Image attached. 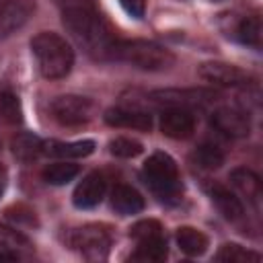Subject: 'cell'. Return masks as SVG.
Segmentation results:
<instances>
[{
    "label": "cell",
    "instance_id": "cell-1",
    "mask_svg": "<svg viewBox=\"0 0 263 263\" xmlns=\"http://www.w3.org/2000/svg\"><path fill=\"white\" fill-rule=\"evenodd\" d=\"M66 29L97 58L107 60L109 47L117 39L109 23L101 16L92 0H58Z\"/></svg>",
    "mask_w": 263,
    "mask_h": 263
},
{
    "label": "cell",
    "instance_id": "cell-2",
    "mask_svg": "<svg viewBox=\"0 0 263 263\" xmlns=\"http://www.w3.org/2000/svg\"><path fill=\"white\" fill-rule=\"evenodd\" d=\"M31 51L37 60L39 72L49 80L68 76L74 66V49L62 35L53 31L37 33L31 39Z\"/></svg>",
    "mask_w": 263,
    "mask_h": 263
},
{
    "label": "cell",
    "instance_id": "cell-3",
    "mask_svg": "<svg viewBox=\"0 0 263 263\" xmlns=\"http://www.w3.org/2000/svg\"><path fill=\"white\" fill-rule=\"evenodd\" d=\"M107 60L125 62L150 72H160L175 64V55L166 47L146 39H115L109 47Z\"/></svg>",
    "mask_w": 263,
    "mask_h": 263
},
{
    "label": "cell",
    "instance_id": "cell-4",
    "mask_svg": "<svg viewBox=\"0 0 263 263\" xmlns=\"http://www.w3.org/2000/svg\"><path fill=\"white\" fill-rule=\"evenodd\" d=\"M142 177L146 185L152 189V193L166 203H175L181 197V177L177 162L166 152H154L148 156L142 168Z\"/></svg>",
    "mask_w": 263,
    "mask_h": 263
},
{
    "label": "cell",
    "instance_id": "cell-5",
    "mask_svg": "<svg viewBox=\"0 0 263 263\" xmlns=\"http://www.w3.org/2000/svg\"><path fill=\"white\" fill-rule=\"evenodd\" d=\"M68 242H70L72 249L80 251L84 259L101 261L109 255L111 234L99 224H86V226H80V228L72 230L70 236H68Z\"/></svg>",
    "mask_w": 263,
    "mask_h": 263
},
{
    "label": "cell",
    "instance_id": "cell-6",
    "mask_svg": "<svg viewBox=\"0 0 263 263\" xmlns=\"http://www.w3.org/2000/svg\"><path fill=\"white\" fill-rule=\"evenodd\" d=\"M51 115L58 123L74 127V125H82L88 123L95 115V103L86 97H78V95H64L53 99L51 103Z\"/></svg>",
    "mask_w": 263,
    "mask_h": 263
},
{
    "label": "cell",
    "instance_id": "cell-7",
    "mask_svg": "<svg viewBox=\"0 0 263 263\" xmlns=\"http://www.w3.org/2000/svg\"><path fill=\"white\" fill-rule=\"evenodd\" d=\"M150 99L156 105L164 107H183V109H195V107H205L218 99L214 90L205 88H164V90H154L150 92Z\"/></svg>",
    "mask_w": 263,
    "mask_h": 263
},
{
    "label": "cell",
    "instance_id": "cell-8",
    "mask_svg": "<svg viewBox=\"0 0 263 263\" xmlns=\"http://www.w3.org/2000/svg\"><path fill=\"white\" fill-rule=\"evenodd\" d=\"M210 121L220 134H224L228 138H245L251 132V119H249L247 111L232 107V105H222V107L214 109Z\"/></svg>",
    "mask_w": 263,
    "mask_h": 263
},
{
    "label": "cell",
    "instance_id": "cell-9",
    "mask_svg": "<svg viewBox=\"0 0 263 263\" xmlns=\"http://www.w3.org/2000/svg\"><path fill=\"white\" fill-rule=\"evenodd\" d=\"M197 74L216 86H224V88H236V86H247L249 84V74L232 64H224V62H205L199 66Z\"/></svg>",
    "mask_w": 263,
    "mask_h": 263
},
{
    "label": "cell",
    "instance_id": "cell-10",
    "mask_svg": "<svg viewBox=\"0 0 263 263\" xmlns=\"http://www.w3.org/2000/svg\"><path fill=\"white\" fill-rule=\"evenodd\" d=\"M35 12L33 0H0V39L16 33Z\"/></svg>",
    "mask_w": 263,
    "mask_h": 263
},
{
    "label": "cell",
    "instance_id": "cell-11",
    "mask_svg": "<svg viewBox=\"0 0 263 263\" xmlns=\"http://www.w3.org/2000/svg\"><path fill=\"white\" fill-rule=\"evenodd\" d=\"M160 132L173 140H185L195 132V115L191 109L166 107L160 115Z\"/></svg>",
    "mask_w": 263,
    "mask_h": 263
},
{
    "label": "cell",
    "instance_id": "cell-12",
    "mask_svg": "<svg viewBox=\"0 0 263 263\" xmlns=\"http://www.w3.org/2000/svg\"><path fill=\"white\" fill-rule=\"evenodd\" d=\"M105 191H107V181H105V175L99 173V171H92L88 173L74 189V195H72V201L76 208L80 210H90L95 205H99L105 197Z\"/></svg>",
    "mask_w": 263,
    "mask_h": 263
},
{
    "label": "cell",
    "instance_id": "cell-13",
    "mask_svg": "<svg viewBox=\"0 0 263 263\" xmlns=\"http://www.w3.org/2000/svg\"><path fill=\"white\" fill-rule=\"evenodd\" d=\"M105 121L113 127H132L148 132L152 127V117L146 111L140 109H127V107H111L105 111Z\"/></svg>",
    "mask_w": 263,
    "mask_h": 263
},
{
    "label": "cell",
    "instance_id": "cell-14",
    "mask_svg": "<svg viewBox=\"0 0 263 263\" xmlns=\"http://www.w3.org/2000/svg\"><path fill=\"white\" fill-rule=\"evenodd\" d=\"M210 197H212V201L216 203V208L220 210V214H222L226 220H230V222L242 220V216H245L242 201H240L230 189H226V187H222V185H212V187H210Z\"/></svg>",
    "mask_w": 263,
    "mask_h": 263
},
{
    "label": "cell",
    "instance_id": "cell-15",
    "mask_svg": "<svg viewBox=\"0 0 263 263\" xmlns=\"http://www.w3.org/2000/svg\"><path fill=\"white\" fill-rule=\"evenodd\" d=\"M92 152H95L92 140H78V142L49 140V142H43V154L58 156V158H84Z\"/></svg>",
    "mask_w": 263,
    "mask_h": 263
},
{
    "label": "cell",
    "instance_id": "cell-16",
    "mask_svg": "<svg viewBox=\"0 0 263 263\" xmlns=\"http://www.w3.org/2000/svg\"><path fill=\"white\" fill-rule=\"evenodd\" d=\"M111 205L121 216H132L144 210V197L129 185H115L111 191Z\"/></svg>",
    "mask_w": 263,
    "mask_h": 263
},
{
    "label": "cell",
    "instance_id": "cell-17",
    "mask_svg": "<svg viewBox=\"0 0 263 263\" xmlns=\"http://www.w3.org/2000/svg\"><path fill=\"white\" fill-rule=\"evenodd\" d=\"M175 238H177L179 249L185 255H189V257H199L208 249V236L201 230L193 228V226H181V228H177Z\"/></svg>",
    "mask_w": 263,
    "mask_h": 263
},
{
    "label": "cell",
    "instance_id": "cell-18",
    "mask_svg": "<svg viewBox=\"0 0 263 263\" xmlns=\"http://www.w3.org/2000/svg\"><path fill=\"white\" fill-rule=\"evenodd\" d=\"M230 183L242 193V195H247V199H251L253 203H257L259 201V197H261V179L251 171V168H247V166H238V168H234L232 173H230Z\"/></svg>",
    "mask_w": 263,
    "mask_h": 263
},
{
    "label": "cell",
    "instance_id": "cell-19",
    "mask_svg": "<svg viewBox=\"0 0 263 263\" xmlns=\"http://www.w3.org/2000/svg\"><path fill=\"white\" fill-rule=\"evenodd\" d=\"M166 255H168L166 236H160V238H150V240H138V247L132 253V261L160 263L166 259Z\"/></svg>",
    "mask_w": 263,
    "mask_h": 263
},
{
    "label": "cell",
    "instance_id": "cell-20",
    "mask_svg": "<svg viewBox=\"0 0 263 263\" xmlns=\"http://www.w3.org/2000/svg\"><path fill=\"white\" fill-rule=\"evenodd\" d=\"M12 154L23 160V162H29V160H35L39 154H43V140L31 132H23V134H16L12 138Z\"/></svg>",
    "mask_w": 263,
    "mask_h": 263
},
{
    "label": "cell",
    "instance_id": "cell-21",
    "mask_svg": "<svg viewBox=\"0 0 263 263\" xmlns=\"http://www.w3.org/2000/svg\"><path fill=\"white\" fill-rule=\"evenodd\" d=\"M21 121H23V107H21L18 95L12 88L2 86L0 88V123L16 125Z\"/></svg>",
    "mask_w": 263,
    "mask_h": 263
},
{
    "label": "cell",
    "instance_id": "cell-22",
    "mask_svg": "<svg viewBox=\"0 0 263 263\" xmlns=\"http://www.w3.org/2000/svg\"><path fill=\"white\" fill-rule=\"evenodd\" d=\"M80 173L78 164H72L68 160H62V162H53V164H47L41 173L43 181L49 183V185H66L70 183L76 175Z\"/></svg>",
    "mask_w": 263,
    "mask_h": 263
},
{
    "label": "cell",
    "instance_id": "cell-23",
    "mask_svg": "<svg viewBox=\"0 0 263 263\" xmlns=\"http://www.w3.org/2000/svg\"><path fill=\"white\" fill-rule=\"evenodd\" d=\"M224 152L220 146L212 144V142H203L201 146H197V150L193 152V160L197 166L205 168V171H216L224 164Z\"/></svg>",
    "mask_w": 263,
    "mask_h": 263
},
{
    "label": "cell",
    "instance_id": "cell-24",
    "mask_svg": "<svg viewBox=\"0 0 263 263\" xmlns=\"http://www.w3.org/2000/svg\"><path fill=\"white\" fill-rule=\"evenodd\" d=\"M216 261H224V263H259L261 255L255 251H249L236 242H226L220 247V251L216 253Z\"/></svg>",
    "mask_w": 263,
    "mask_h": 263
},
{
    "label": "cell",
    "instance_id": "cell-25",
    "mask_svg": "<svg viewBox=\"0 0 263 263\" xmlns=\"http://www.w3.org/2000/svg\"><path fill=\"white\" fill-rule=\"evenodd\" d=\"M236 33H238V39L245 45L261 47V18L259 16H245L238 23Z\"/></svg>",
    "mask_w": 263,
    "mask_h": 263
},
{
    "label": "cell",
    "instance_id": "cell-26",
    "mask_svg": "<svg viewBox=\"0 0 263 263\" xmlns=\"http://www.w3.org/2000/svg\"><path fill=\"white\" fill-rule=\"evenodd\" d=\"M129 236L138 242V240H150V238H160L164 236V230L160 226L158 220H140L129 228Z\"/></svg>",
    "mask_w": 263,
    "mask_h": 263
},
{
    "label": "cell",
    "instance_id": "cell-27",
    "mask_svg": "<svg viewBox=\"0 0 263 263\" xmlns=\"http://www.w3.org/2000/svg\"><path fill=\"white\" fill-rule=\"evenodd\" d=\"M144 146L138 142V140H132V138H115L109 142V152L117 158H136L138 154H142Z\"/></svg>",
    "mask_w": 263,
    "mask_h": 263
},
{
    "label": "cell",
    "instance_id": "cell-28",
    "mask_svg": "<svg viewBox=\"0 0 263 263\" xmlns=\"http://www.w3.org/2000/svg\"><path fill=\"white\" fill-rule=\"evenodd\" d=\"M18 245H29V240H27L21 232H16V230H12V228H6V226H0V247H4V249H14V247H18Z\"/></svg>",
    "mask_w": 263,
    "mask_h": 263
},
{
    "label": "cell",
    "instance_id": "cell-29",
    "mask_svg": "<svg viewBox=\"0 0 263 263\" xmlns=\"http://www.w3.org/2000/svg\"><path fill=\"white\" fill-rule=\"evenodd\" d=\"M119 2L125 8V12L132 14L134 18H142L144 16V0H119Z\"/></svg>",
    "mask_w": 263,
    "mask_h": 263
},
{
    "label": "cell",
    "instance_id": "cell-30",
    "mask_svg": "<svg viewBox=\"0 0 263 263\" xmlns=\"http://www.w3.org/2000/svg\"><path fill=\"white\" fill-rule=\"evenodd\" d=\"M6 181H8V173H6L4 164L0 162V197H2V193H4V189H6Z\"/></svg>",
    "mask_w": 263,
    "mask_h": 263
},
{
    "label": "cell",
    "instance_id": "cell-31",
    "mask_svg": "<svg viewBox=\"0 0 263 263\" xmlns=\"http://www.w3.org/2000/svg\"><path fill=\"white\" fill-rule=\"evenodd\" d=\"M18 255L16 253H6V251H0V261H16Z\"/></svg>",
    "mask_w": 263,
    "mask_h": 263
}]
</instances>
